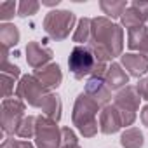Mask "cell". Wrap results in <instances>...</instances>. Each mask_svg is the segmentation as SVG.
Wrapping results in <instances>:
<instances>
[{
  "mask_svg": "<svg viewBox=\"0 0 148 148\" xmlns=\"http://www.w3.org/2000/svg\"><path fill=\"white\" fill-rule=\"evenodd\" d=\"M33 77H35L45 89H49V91L59 87L61 82H63L61 68H59V64H56V63H51V64H47V66H44V68H40V70H35Z\"/></svg>",
  "mask_w": 148,
  "mask_h": 148,
  "instance_id": "cell-12",
  "label": "cell"
},
{
  "mask_svg": "<svg viewBox=\"0 0 148 148\" xmlns=\"http://www.w3.org/2000/svg\"><path fill=\"white\" fill-rule=\"evenodd\" d=\"M70 148H80V146H79V145H77V146H70Z\"/></svg>",
  "mask_w": 148,
  "mask_h": 148,
  "instance_id": "cell-33",
  "label": "cell"
},
{
  "mask_svg": "<svg viewBox=\"0 0 148 148\" xmlns=\"http://www.w3.org/2000/svg\"><path fill=\"white\" fill-rule=\"evenodd\" d=\"M77 18L71 11H51L44 18V30L52 40H64L73 30Z\"/></svg>",
  "mask_w": 148,
  "mask_h": 148,
  "instance_id": "cell-4",
  "label": "cell"
},
{
  "mask_svg": "<svg viewBox=\"0 0 148 148\" xmlns=\"http://www.w3.org/2000/svg\"><path fill=\"white\" fill-rule=\"evenodd\" d=\"M143 143H145V138H143V132L138 127H129L120 136L122 148H141Z\"/></svg>",
  "mask_w": 148,
  "mask_h": 148,
  "instance_id": "cell-20",
  "label": "cell"
},
{
  "mask_svg": "<svg viewBox=\"0 0 148 148\" xmlns=\"http://www.w3.org/2000/svg\"><path fill=\"white\" fill-rule=\"evenodd\" d=\"M141 122H143V125L148 127V105L143 106V110H141Z\"/></svg>",
  "mask_w": 148,
  "mask_h": 148,
  "instance_id": "cell-30",
  "label": "cell"
},
{
  "mask_svg": "<svg viewBox=\"0 0 148 148\" xmlns=\"http://www.w3.org/2000/svg\"><path fill=\"white\" fill-rule=\"evenodd\" d=\"M122 125V119L119 110L115 108V105H108L105 108H101L99 112V131L103 134H115L120 131Z\"/></svg>",
  "mask_w": 148,
  "mask_h": 148,
  "instance_id": "cell-11",
  "label": "cell"
},
{
  "mask_svg": "<svg viewBox=\"0 0 148 148\" xmlns=\"http://www.w3.org/2000/svg\"><path fill=\"white\" fill-rule=\"evenodd\" d=\"M19 30L12 23H2L0 25V45L2 51H9L11 47L18 45L19 42Z\"/></svg>",
  "mask_w": 148,
  "mask_h": 148,
  "instance_id": "cell-16",
  "label": "cell"
},
{
  "mask_svg": "<svg viewBox=\"0 0 148 148\" xmlns=\"http://www.w3.org/2000/svg\"><path fill=\"white\" fill-rule=\"evenodd\" d=\"M77 145H79L77 134L70 127H61V148H70V146H77Z\"/></svg>",
  "mask_w": 148,
  "mask_h": 148,
  "instance_id": "cell-26",
  "label": "cell"
},
{
  "mask_svg": "<svg viewBox=\"0 0 148 148\" xmlns=\"http://www.w3.org/2000/svg\"><path fill=\"white\" fill-rule=\"evenodd\" d=\"M136 89H138V92H139L141 99H146V101H148V77L141 79V80H139V84L136 86Z\"/></svg>",
  "mask_w": 148,
  "mask_h": 148,
  "instance_id": "cell-28",
  "label": "cell"
},
{
  "mask_svg": "<svg viewBox=\"0 0 148 148\" xmlns=\"http://www.w3.org/2000/svg\"><path fill=\"white\" fill-rule=\"evenodd\" d=\"M0 148H35L30 141H19V139H4Z\"/></svg>",
  "mask_w": 148,
  "mask_h": 148,
  "instance_id": "cell-27",
  "label": "cell"
},
{
  "mask_svg": "<svg viewBox=\"0 0 148 148\" xmlns=\"http://www.w3.org/2000/svg\"><path fill=\"white\" fill-rule=\"evenodd\" d=\"M131 5H134L139 12H143V14L148 18V2H139V0H134V2H132Z\"/></svg>",
  "mask_w": 148,
  "mask_h": 148,
  "instance_id": "cell-29",
  "label": "cell"
},
{
  "mask_svg": "<svg viewBox=\"0 0 148 148\" xmlns=\"http://www.w3.org/2000/svg\"><path fill=\"white\" fill-rule=\"evenodd\" d=\"M148 38V28L141 26V28H134L127 32V47L131 51H139V47L146 42Z\"/></svg>",
  "mask_w": 148,
  "mask_h": 148,
  "instance_id": "cell-22",
  "label": "cell"
},
{
  "mask_svg": "<svg viewBox=\"0 0 148 148\" xmlns=\"http://www.w3.org/2000/svg\"><path fill=\"white\" fill-rule=\"evenodd\" d=\"M49 92L51 91L45 89L33 75H23L19 79L18 87H16V98H19L21 101H25L35 108H42Z\"/></svg>",
  "mask_w": 148,
  "mask_h": 148,
  "instance_id": "cell-6",
  "label": "cell"
},
{
  "mask_svg": "<svg viewBox=\"0 0 148 148\" xmlns=\"http://www.w3.org/2000/svg\"><path fill=\"white\" fill-rule=\"evenodd\" d=\"M0 70H2V94L5 99V98H11V94L14 92V86L19 84L18 79L21 77V70L16 64L9 63V59H2V68Z\"/></svg>",
  "mask_w": 148,
  "mask_h": 148,
  "instance_id": "cell-14",
  "label": "cell"
},
{
  "mask_svg": "<svg viewBox=\"0 0 148 148\" xmlns=\"http://www.w3.org/2000/svg\"><path fill=\"white\" fill-rule=\"evenodd\" d=\"M61 110H63V105H61V99L58 94L54 92H49V96L45 98L44 105H42V112L45 117H49L51 120L54 122H59L61 120Z\"/></svg>",
  "mask_w": 148,
  "mask_h": 148,
  "instance_id": "cell-18",
  "label": "cell"
},
{
  "mask_svg": "<svg viewBox=\"0 0 148 148\" xmlns=\"http://www.w3.org/2000/svg\"><path fill=\"white\" fill-rule=\"evenodd\" d=\"M98 112H99V106L86 92L77 96L75 105H73L71 120L84 138H92L98 134V129H99V122L96 119Z\"/></svg>",
  "mask_w": 148,
  "mask_h": 148,
  "instance_id": "cell-3",
  "label": "cell"
},
{
  "mask_svg": "<svg viewBox=\"0 0 148 148\" xmlns=\"http://www.w3.org/2000/svg\"><path fill=\"white\" fill-rule=\"evenodd\" d=\"M18 7H19V5H18L16 2H11V0L0 2V19H2L4 23H7L9 19H12Z\"/></svg>",
  "mask_w": 148,
  "mask_h": 148,
  "instance_id": "cell-25",
  "label": "cell"
},
{
  "mask_svg": "<svg viewBox=\"0 0 148 148\" xmlns=\"http://www.w3.org/2000/svg\"><path fill=\"white\" fill-rule=\"evenodd\" d=\"M87 47L92 51L98 61L108 63L117 56H122L124 49V30L120 25L112 23L108 18H94L92 19V32Z\"/></svg>",
  "mask_w": 148,
  "mask_h": 148,
  "instance_id": "cell-1",
  "label": "cell"
},
{
  "mask_svg": "<svg viewBox=\"0 0 148 148\" xmlns=\"http://www.w3.org/2000/svg\"><path fill=\"white\" fill-rule=\"evenodd\" d=\"M68 68L71 71V75L79 80H82L84 77H103L105 79L108 64L98 61L87 45H75L68 58Z\"/></svg>",
  "mask_w": 148,
  "mask_h": 148,
  "instance_id": "cell-2",
  "label": "cell"
},
{
  "mask_svg": "<svg viewBox=\"0 0 148 148\" xmlns=\"http://www.w3.org/2000/svg\"><path fill=\"white\" fill-rule=\"evenodd\" d=\"M52 59V51L40 45L37 40L28 42L26 45V63L33 68V70H40L47 64H51Z\"/></svg>",
  "mask_w": 148,
  "mask_h": 148,
  "instance_id": "cell-10",
  "label": "cell"
},
{
  "mask_svg": "<svg viewBox=\"0 0 148 148\" xmlns=\"http://www.w3.org/2000/svg\"><path fill=\"white\" fill-rule=\"evenodd\" d=\"M35 145L37 148H61V129L58 127V122L51 120L45 115H38L35 129Z\"/></svg>",
  "mask_w": 148,
  "mask_h": 148,
  "instance_id": "cell-8",
  "label": "cell"
},
{
  "mask_svg": "<svg viewBox=\"0 0 148 148\" xmlns=\"http://www.w3.org/2000/svg\"><path fill=\"white\" fill-rule=\"evenodd\" d=\"M120 61H122V68H125L127 75H131V77L139 79L148 73V59L141 54H136V52L122 54Z\"/></svg>",
  "mask_w": 148,
  "mask_h": 148,
  "instance_id": "cell-13",
  "label": "cell"
},
{
  "mask_svg": "<svg viewBox=\"0 0 148 148\" xmlns=\"http://www.w3.org/2000/svg\"><path fill=\"white\" fill-rule=\"evenodd\" d=\"M138 54H141V56H145L146 59H148V38H146V42L139 47V51H138Z\"/></svg>",
  "mask_w": 148,
  "mask_h": 148,
  "instance_id": "cell-31",
  "label": "cell"
},
{
  "mask_svg": "<svg viewBox=\"0 0 148 148\" xmlns=\"http://www.w3.org/2000/svg\"><path fill=\"white\" fill-rule=\"evenodd\" d=\"M86 94L99 108L108 106L110 101H112V91L105 84V79L103 77H89L87 82H86Z\"/></svg>",
  "mask_w": 148,
  "mask_h": 148,
  "instance_id": "cell-9",
  "label": "cell"
},
{
  "mask_svg": "<svg viewBox=\"0 0 148 148\" xmlns=\"http://www.w3.org/2000/svg\"><path fill=\"white\" fill-rule=\"evenodd\" d=\"M38 7H40V4L37 0H23V2H19V7H18V16L19 18L33 16V14H37Z\"/></svg>",
  "mask_w": 148,
  "mask_h": 148,
  "instance_id": "cell-24",
  "label": "cell"
},
{
  "mask_svg": "<svg viewBox=\"0 0 148 148\" xmlns=\"http://www.w3.org/2000/svg\"><path fill=\"white\" fill-rule=\"evenodd\" d=\"M35 129H37V117L28 115V117H25V119L21 120V124L18 125L16 136L25 138V139H30L32 136H35Z\"/></svg>",
  "mask_w": 148,
  "mask_h": 148,
  "instance_id": "cell-23",
  "label": "cell"
},
{
  "mask_svg": "<svg viewBox=\"0 0 148 148\" xmlns=\"http://www.w3.org/2000/svg\"><path fill=\"white\" fill-rule=\"evenodd\" d=\"M120 21H122V25H124V26L127 28V32H129V30L145 26V23L148 21V18H146L143 12H139L134 5H129V7L125 9V12L122 14Z\"/></svg>",
  "mask_w": 148,
  "mask_h": 148,
  "instance_id": "cell-17",
  "label": "cell"
},
{
  "mask_svg": "<svg viewBox=\"0 0 148 148\" xmlns=\"http://www.w3.org/2000/svg\"><path fill=\"white\" fill-rule=\"evenodd\" d=\"M58 4H59V0H42V5H49V7L58 5Z\"/></svg>",
  "mask_w": 148,
  "mask_h": 148,
  "instance_id": "cell-32",
  "label": "cell"
},
{
  "mask_svg": "<svg viewBox=\"0 0 148 148\" xmlns=\"http://www.w3.org/2000/svg\"><path fill=\"white\" fill-rule=\"evenodd\" d=\"M25 119V101L19 98H5L2 101L0 112V125L5 134H16L18 125Z\"/></svg>",
  "mask_w": 148,
  "mask_h": 148,
  "instance_id": "cell-7",
  "label": "cell"
},
{
  "mask_svg": "<svg viewBox=\"0 0 148 148\" xmlns=\"http://www.w3.org/2000/svg\"><path fill=\"white\" fill-rule=\"evenodd\" d=\"M105 84L108 86L110 91H120L124 87H127L129 84V75L127 71L122 70V64L119 63H112L105 73Z\"/></svg>",
  "mask_w": 148,
  "mask_h": 148,
  "instance_id": "cell-15",
  "label": "cell"
},
{
  "mask_svg": "<svg viewBox=\"0 0 148 148\" xmlns=\"http://www.w3.org/2000/svg\"><path fill=\"white\" fill-rule=\"evenodd\" d=\"M99 7L103 11V14H106V18L115 19V18H122V14L125 12V9L129 7L125 0H101Z\"/></svg>",
  "mask_w": 148,
  "mask_h": 148,
  "instance_id": "cell-19",
  "label": "cell"
},
{
  "mask_svg": "<svg viewBox=\"0 0 148 148\" xmlns=\"http://www.w3.org/2000/svg\"><path fill=\"white\" fill-rule=\"evenodd\" d=\"M91 32H92V19L89 18H82L73 32V42L77 45H82V44H87L91 40Z\"/></svg>",
  "mask_w": 148,
  "mask_h": 148,
  "instance_id": "cell-21",
  "label": "cell"
},
{
  "mask_svg": "<svg viewBox=\"0 0 148 148\" xmlns=\"http://www.w3.org/2000/svg\"><path fill=\"white\" fill-rule=\"evenodd\" d=\"M139 101L141 96L138 92V89L134 86H127L124 89H120L115 98H113V105L120 113L122 119V125H132L136 120V112L139 110Z\"/></svg>",
  "mask_w": 148,
  "mask_h": 148,
  "instance_id": "cell-5",
  "label": "cell"
}]
</instances>
